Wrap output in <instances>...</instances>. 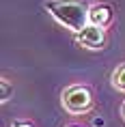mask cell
Instances as JSON below:
<instances>
[{
  "mask_svg": "<svg viewBox=\"0 0 125 127\" xmlns=\"http://www.w3.org/2000/svg\"><path fill=\"white\" fill-rule=\"evenodd\" d=\"M45 9L58 24H63L65 28H69L73 32H80L82 28L88 26L91 7L84 0H47Z\"/></svg>",
  "mask_w": 125,
  "mask_h": 127,
  "instance_id": "cell-1",
  "label": "cell"
},
{
  "mask_svg": "<svg viewBox=\"0 0 125 127\" xmlns=\"http://www.w3.org/2000/svg\"><path fill=\"white\" fill-rule=\"evenodd\" d=\"M63 106H65L67 112H71V114L88 112L91 106H93L91 91L86 86H69L65 93H63Z\"/></svg>",
  "mask_w": 125,
  "mask_h": 127,
  "instance_id": "cell-2",
  "label": "cell"
},
{
  "mask_svg": "<svg viewBox=\"0 0 125 127\" xmlns=\"http://www.w3.org/2000/svg\"><path fill=\"white\" fill-rule=\"evenodd\" d=\"M76 41H78L82 47H88V50H99L106 41V28L95 26V24H88L86 28H82L80 32H76Z\"/></svg>",
  "mask_w": 125,
  "mask_h": 127,
  "instance_id": "cell-3",
  "label": "cell"
},
{
  "mask_svg": "<svg viewBox=\"0 0 125 127\" xmlns=\"http://www.w3.org/2000/svg\"><path fill=\"white\" fill-rule=\"evenodd\" d=\"M112 17H114V11H112L110 4H93L91 11H88V24H95V26H110Z\"/></svg>",
  "mask_w": 125,
  "mask_h": 127,
  "instance_id": "cell-4",
  "label": "cell"
},
{
  "mask_svg": "<svg viewBox=\"0 0 125 127\" xmlns=\"http://www.w3.org/2000/svg\"><path fill=\"white\" fill-rule=\"evenodd\" d=\"M112 84L117 88H121V91H125V65H121V67L112 73Z\"/></svg>",
  "mask_w": 125,
  "mask_h": 127,
  "instance_id": "cell-5",
  "label": "cell"
},
{
  "mask_svg": "<svg viewBox=\"0 0 125 127\" xmlns=\"http://www.w3.org/2000/svg\"><path fill=\"white\" fill-rule=\"evenodd\" d=\"M11 95H13V88H11V84H9L7 80H2V103H7L9 99H11Z\"/></svg>",
  "mask_w": 125,
  "mask_h": 127,
  "instance_id": "cell-6",
  "label": "cell"
},
{
  "mask_svg": "<svg viewBox=\"0 0 125 127\" xmlns=\"http://www.w3.org/2000/svg\"><path fill=\"white\" fill-rule=\"evenodd\" d=\"M11 127H33L30 123H24V121H17V123H13Z\"/></svg>",
  "mask_w": 125,
  "mask_h": 127,
  "instance_id": "cell-7",
  "label": "cell"
},
{
  "mask_svg": "<svg viewBox=\"0 0 125 127\" xmlns=\"http://www.w3.org/2000/svg\"><path fill=\"white\" fill-rule=\"evenodd\" d=\"M123 116H125V103H123Z\"/></svg>",
  "mask_w": 125,
  "mask_h": 127,
  "instance_id": "cell-8",
  "label": "cell"
}]
</instances>
